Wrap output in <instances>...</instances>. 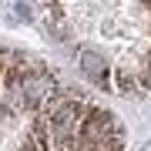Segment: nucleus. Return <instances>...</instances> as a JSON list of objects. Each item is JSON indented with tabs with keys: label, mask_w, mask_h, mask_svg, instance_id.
Masks as SVG:
<instances>
[{
	"label": "nucleus",
	"mask_w": 151,
	"mask_h": 151,
	"mask_svg": "<svg viewBox=\"0 0 151 151\" xmlns=\"http://www.w3.org/2000/svg\"><path fill=\"white\" fill-rule=\"evenodd\" d=\"M81 67H84V74L91 77L97 87H111V74H108V67H104V60L97 57V54L81 50Z\"/></svg>",
	"instance_id": "f257e3e1"
},
{
	"label": "nucleus",
	"mask_w": 151,
	"mask_h": 151,
	"mask_svg": "<svg viewBox=\"0 0 151 151\" xmlns=\"http://www.w3.org/2000/svg\"><path fill=\"white\" fill-rule=\"evenodd\" d=\"M141 4H145V10H148V14H151V0H141Z\"/></svg>",
	"instance_id": "7ed1b4c3"
},
{
	"label": "nucleus",
	"mask_w": 151,
	"mask_h": 151,
	"mask_svg": "<svg viewBox=\"0 0 151 151\" xmlns=\"http://www.w3.org/2000/svg\"><path fill=\"white\" fill-rule=\"evenodd\" d=\"M138 87H141L138 70H134V67H128V64H121V67H118V74H114V91H118V94H141Z\"/></svg>",
	"instance_id": "f03ea898"
}]
</instances>
